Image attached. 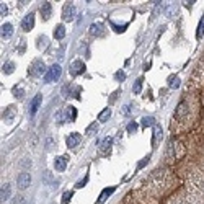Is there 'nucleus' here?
I'll return each mask as SVG.
<instances>
[{"mask_svg": "<svg viewBox=\"0 0 204 204\" xmlns=\"http://www.w3.org/2000/svg\"><path fill=\"white\" fill-rule=\"evenodd\" d=\"M13 69H15V64L13 62H7L3 65V72L5 73H12V72H13Z\"/></svg>", "mask_w": 204, "mask_h": 204, "instance_id": "23", "label": "nucleus"}, {"mask_svg": "<svg viewBox=\"0 0 204 204\" xmlns=\"http://www.w3.org/2000/svg\"><path fill=\"white\" fill-rule=\"evenodd\" d=\"M88 181V177H85V180H83V181H80V183H77V188H82V186L85 185V183Z\"/></svg>", "mask_w": 204, "mask_h": 204, "instance_id": "33", "label": "nucleus"}, {"mask_svg": "<svg viewBox=\"0 0 204 204\" xmlns=\"http://www.w3.org/2000/svg\"><path fill=\"white\" fill-rule=\"evenodd\" d=\"M147 162H149V157H147V159H144V160H142L141 163H139V168H142V167H144V165H145V163H147Z\"/></svg>", "mask_w": 204, "mask_h": 204, "instance_id": "34", "label": "nucleus"}, {"mask_svg": "<svg viewBox=\"0 0 204 204\" xmlns=\"http://www.w3.org/2000/svg\"><path fill=\"white\" fill-rule=\"evenodd\" d=\"M67 167V159L65 157H56L54 159V168L57 172H64Z\"/></svg>", "mask_w": 204, "mask_h": 204, "instance_id": "9", "label": "nucleus"}, {"mask_svg": "<svg viewBox=\"0 0 204 204\" xmlns=\"http://www.w3.org/2000/svg\"><path fill=\"white\" fill-rule=\"evenodd\" d=\"M114 190H116L114 186H111V188H106V190H103V191H101V194H100V198H98V203H96V204H103L104 201L108 199V196L111 194V193H113Z\"/></svg>", "mask_w": 204, "mask_h": 204, "instance_id": "12", "label": "nucleus"}, {"mask_svg": "<svg viewBox=\"0 0 204 204\" xmlns=\"http://www.w3.org/2000/svg\"><path fill=\"white\" fill-rule=\"evenodd\" d=\"M111 144H113V141H111L109 137H106V139H103V142H101V145H100V149L104 152V150H108L109 147H111Z\"/></svg>", "mask_w": 204, "mask_h": 204, "instance_id": "20", "label": "nucleus"}, {"mask_svg": "<svg viewBox=\"0 0 204 204\" xmlns=\"http://www.w3.org/2000/svg\"><path fill=\"white\" fill-rule=\"evenodd\" d=\"M46 145H47V150H51L54 147V141H52L51 137H47V139H46Z\"/></svg>", "mask_w": 204, "mask_h": 204, "instance_id": "27", "label": "nucleus"}, {"mask_svg": "<svg viewBox=\"0 0 204 204\" xmlns=\"http://www.w3.org/2000/svg\"><path fill=\"white\" fill-rule=\"evenodd\" d=\"M12 34H13V25H12V23L2 25V38H3V39H8Z\"/></svg>", "mask_w": 204, "mask_h": 204, "instance_id": "11", "label": "nucleus"}, {"mask_svg": "<svg viewBox=\"0 0 204 204\" xmlns=\"http://www.w3.org/2000/svg\"><path fill=\"white\" fill-rule=\"evenodd\" d=\"M203 36H204V15H203V18H201L199 25H198V31H196V38L198 39H201Z\"/></svg>", "mask_w": 204, "mask_h": 204, "instance_id": "17", "label": "nucleus"}, {"mask_svg": "<svg viewBox=\"0 0 204 204\" xmlns=\"http://www.w3.org/2000/svg\"><path fill=\"white\" fill-rule=\"evenodd\" d=\"M73 196V191H67V193H64L62 194V203L64 204H69V201H70V198Z\"/></svg>", "mask_w": 204, "mask_h": 204, "instance_id": "24", "label": "nucleus"}, {"mask_svg": "<svg viewBox=\"0 0 204 204\" xmlns=\"http://www.w3.org/2000/svg\"><path fill=\"white\" fill-rule=\"evenodd\" d=\"M12 194V186L10 185H3L2 186V191H0V199L2 201H7Z\"/></svg>", "mask_w": 204, "mask_h": 204, "instance_id": "13", "label": "nucleus"}, {"mask_svg": "<svg viewBox=\"0 0 204 204\" xmlns=\"http://www.w3.org/2000/svg\"><path fill=\"white\" fill-rule=\"evenodd\" d=\"M5 118L8 119V121H10L12 118H13V108H12V106H10V109L7 111V113H5Z\"/></svg>", "mask_w": 204, "mask_h": 204, "instance_id": "28", "label": "nucleus"}, {"mask_svg": "<svg viewBox=\"0 0 204 204\" xmlns=\"http://www.w3.org/2000/svg\"><path fill=\"white\" fill-rule=\"evenodd\" d=\"M85 70V64L82 62V60H75V62L72 64V73L75 75V73H80Z\"/></svg>", "mask_w": 204, "mask_h": 204, "instance_id": "14", "label": "nucleus"}, {"mask_svg": "<svg viewBox=\"0 0 204 204\" xmlns=\"http://www.w3.org/2000/svg\"><path fill=\"white\" fill-rule=\"evenodd\" d=\"M82 141V136L78 132H72V134H69L67 139H65V144H67L69 149H73V147H77Z\"/></svg>", "mask_w": 204, "mask_h": 204, "instance_id": "3", "label": "nucleus"}, {"mask_svg": "<svg viewBox=\"0 0 204 204\" xmlns=\"http://www.w3.org/2000/svg\"><path fill=\"white\" fill-rule=\"evenodd\" d=\"M33 26H34V15L30 13V15H26V16L23 18L21 28H23V31H30V30H33Z\"/></svg>", "mask_w": 204, "mask_h": 204, "instance_id": "7", "label": "nucleus"}, {"mask_svg": "<svg viewBox=\"0 0 204 204\" xmlns=\"http://www.w3.org/2000/svg\"><path fill=\"white\" fill-rule=\"evenodd\" d=\"M13 93H15V96H16V93H18V96H21L23 95V88H21V87H15Z\"/></svg>", "mask_w": 204, "mask_h": 204, "instance_id": "29", "label": "nucleus"}, {"mask_svg": "<svg viewBox=\"0 0 204 204\" xmlns=\"http://www.w3.org/2000/svg\"><path fill=\"white\" fill-rule=\"evenodd\" d=\"M96 124H90V126L87 127V134H93V132H96Z\"/></svg>", "mask_w": 204, "mask_h": 204, "instance_id": "26", "label": "nucleus"}, {"mask_svg": "<svg viewBox=\"0 0 204 204\" xmlns=\"http://www.w3.org/2000/svg\"><path fill=\"white\" fill-rule=\"evenodd\" d=\"M124 77H126V75H124L122 72H118V73H116V78H124Z\"/></svg>", "mask_w": 204, "mask_h": 204, "instance_id": "35", "label": "nucleus"}, {"mask_svg": "<svg viewBox=\"0 0 204 204\" xmlns=\"http://www.w3.org/2000/svg\"><path fill=\"white\" fill-rule=\"evenodd\" d=\"M73 16H75V7L70 3L64 5V10H62V18L64 21H72Z\"/></svg>", "mask_w": 204, "mask_h": 204, "instance_id": "4", "label": "nucleus"}, {"mask_svg": "<svg viewBox=\"0 0 204 204\" xmlns=\"http://www.w3.org/2000/svg\"><path fill=\"white\" fill-rule=\"evenodd\" d=\"M60 72H62V69H60L59 64H52V65L47 69V72H46L44 80L46 82H56L57 78L60 77Z\"/></svg>", "mask_w": 204, "mask_h": 204, "instance_id": "1", "label": "nucleus"}, {"mask_svg": "<svg viewBox=\"0 0 204 204\" xmlns=\"http://www.w3.org/2000/svg\"><path fill=\"white\" fill-rule=\"evenodd\" d=\"M64 36H65V28H64V25H57V26L54 28V38L56 39H62Z\"/></svg>", "mask_w": 204, "mask_h": 204, "instance_id": "15", "label": "nucleus"}, {"mask_svg": "<svg viewBox=\"0 0 204 204\" xmlns=\"http://www.w3.org/2000/svg\"><path fill=\"white\" fill-rule=\"evenodd\" d=\"M41 101H43V95H36L34 98L31 100V104H30V113L31 114H36V111H38V108H39V104H41Z\"/></svg>", "mask_w": 204, "mask_h": 204, "instance_id": "10", "label": "nucleus"}, {"mask_svg": "<svg viewBox=\"0 0 204 204\" xmlns=\"http://www.w3.org/2000/svg\"><path fill=\"white\" fill-rule=\"evenodd\" d=\"M160 136H162V127H160L159 124H155L154 126V139H152V144H155Z\"/></svg>", "mask_w": 204, "mask_h": 204, "instance_id": "19", "label": "nucleus"}, {"mask_svg": "<svg viewBox=\"0 0 204 204\" xmlns=\"http://www.w3.org/2000/svg\"><path fill=\"white\" fill-rule=\"evenodd\" d=\"M132 90H134V93H136V95H139V93H141V90H142V78H139V80L134 83Z\"/></svg>", "mask_w": 204, "mask_h": 204, "instance_id": "21", "label": "nucleus"}, {"mask_svg": "<svg viewBox=\"0 0 204 204\" xmlns=\"http://www.w3.org/2000/svg\"><path fill=\"white\" fill-rule=\"evenodd\" d=\"M142 126H144V127L155 126V119L152 118V116H145V118H142Z\"/></svg>", "mask_w": 204, "mask_h": 204, "instance_id": "18", "label": "nucleus"}, {"mask_svg": "<svg viewBox=\"0 0 204 204\" xmlns=\"http://www.w3.org/2000/svg\"><path fill=\"white\" fill-rule=\"evenodd\" d=\"M188 104L186 101H181V103L177 106V111H175V121H185L186 116H188Z\"/></svg>", "mask_w": 204, "mask_h": 204, "instance_id": "2", "label": "nucleus"}, {"mask_svg": "<svg viewBox=\"0 0 204 204\" xmlns=\"http://www.w3.org/2000/svg\"><path fill=\"white\" fill-rule=\"evenodd\" d=\"M178 85H180V80H178V78H175V82L170 83V87H173V88H178Z\"/></svg>", "mask_w": 204, "mask_h": 204, "instance_id": "32", "label": "nucleus"}, {"mask_svg": "<svg viewBox=\"0 0 204 204\" xmlns=\"http://www.w3.org/2000/svg\"><path fill=\"white\" fill-rule=\"evenodd\" d=\"M100 28H101V25H91V26H90V33H91V34H100Z\"/></svg>", "mask_w": 204, "mask_h": 204, "instance_id": "25", "label": "nucleus"}, {"mask_svg": "<svg viewBox=\"0 0 204 204\" xmlns=\"http://www.w3.org/2000/svg\"><path fill=\"white\" fill-rule=\"evenodd\" d=\"M75 116H77V111H75V108H73V106H69V109H67V118L70 119V121H73V119H75Z\"/></svg>", "mask_w": 204, "mask_h": 204, "instance_id": "22", "label": "nucleus"}, {"mask_svg": "<svg viewBox=\"0 0 204 204\" xmlns=\"http://www.w3.org/2000/svg\"><path fill=\"white\" fill-rule=\"evenodd\" d=\"M111 116V109L109 108H104L103 111L100 113V116H98V121L100 122H104V121H108V118Z\"/></svg>", "mask_w": 204, "mask_h": 204, "instance_id": "16", "label": "nucleus"}, {"mask_svg": "<svg viewBox=\"0 0 204 204\" xmlns=\"http://www.w3.org/2000/svg\"><path fill=\"white\" fill-rule=\"evenodd\" d=\"M0 13H2V16L7 15V5H5V3H2V7H0Z\"/></svg>", "mask_w": 204, "mask_h": 204, "instance_id": "31", "label": "nucleus"}, {"mask_svg": "<svg viewBox=\"0 0 204 204\" xmlns=\"http://www.w3.org/2000/svg\"><path fill=\"white\" fill-rule=\"evenodd\" d=\"M39 12H41V15H43V18L44 20H49L51 13H52V7H51L49 2H43L41 7H39Z\"/></svg>", "mask_w": 204, "mask_h": 204, "instance_id": "8", "label": "nucleus"}, {"mask_svg": "<svg viewBox=\"0 0 204 204\" xmlns=\"http://www.w3.org/2000/svg\"><path fill=\"white\" fill-rule=\"evenodd\" d=\"M46 70L44 67V62H41V60H36V62L33 64V67L30 69V73L31 75H34V77H39V75H43Z\"/></svg>", "mask_w": 204, "mask_h": 204, "instance_id": "6", "label": "nucleus"}, {"mask_svg": "<svg viewBox=\"0 0 204 204\" xmlns=\"http://www.w3.org/2000/svg\"><path fill=\"white\" fill-rule=\"evenodd\" d=\"M30 183H31V175H30V173H20L18 178H16V185H18V188H21V190L28 188Z\"/></svg>", "mask_w": 204, "mask_h": 204, "instance_id": "5", "label": "nucleus"}, {"mask_svg": "<svg viewBox=\"0 0 204 204\" xmlns=\"http://www.w3.org/2000/svg\"><path fill=\"white\" fill-rule=\"evenodd\" d=\"M136 129H137V124H136V122H131V124L127 126V131H129V132H134Z\"/></svg>", "mask_w": 204, "mask_h": 204, "instance_id": "30", "label": "nucleus"}]
</instances>
